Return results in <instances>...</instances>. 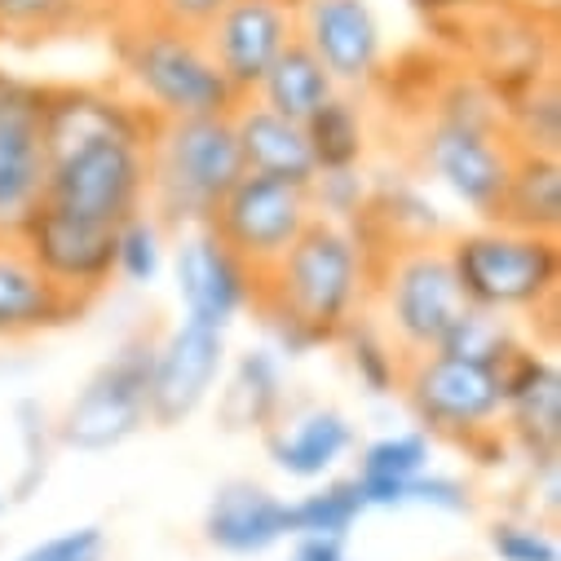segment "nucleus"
Returning <instances> with one entry per match:
<instances>
[{"label": "nucleus", "instance_id": "obj_1", "mask_svg": "<svg viewBox=\"0 0 561 561\" xmlns=\"http://www.w3.org/2000/svg\"><path fill=\"white\" fill-rule=\"evenodd\" d=\"M371 256L350 226L310 221L306 234L284 252L270 274H261L256 306L297 323L314 345H332L371 306Z\"/></svg>", "mask_w": 561, "mask_h": 561}, {"label": "nucleus", "instance_id": "obj_2", "mask_svg": "<svg viewBox=\"0 0 561 561\" xmlns=\"http://www.w3.org/2000/svg\"><path fill=\"white\" fill-rule=\"evenodd\" d=\"M115 89L133 98L156 124L160 119H191V115H230L239 93L217 71L199 32L160 23L133 10L115 32Z\"/></svg>", "mask_w": 561, "mask_h": 561}, {"label": "nucleus", "instance_id": "obj_3", "mask_svg": "<svg viewBox=\"0 0 561 561\" xmlns=\"http://www.w3.org/2000/svg\"><path fill=\"white\" fill-rule=\"evenodd\" d=\"M243 173L230 115L160 119L147 142V213L173 234L208 226Z\"/></svg>", "mask_w": 561, "mask_h": 561}, {"label": "nucleus", "instance_id": "obj_4", "mask_svg": "<svg viewBox=\"0 0 561 561\" xmlns=\"http://www.w3.org/2000/svg\"><path fill=\"white\" fill-rule=\"evenodd\" d=\"M447 256L469 306L495 314H543L561 293V243L552 234L508 230L500 221H478L451 230Z\"/></svg>", "mask_w": 561, "mask_h": 561}, {"label": "nucleus", "instance_id": "obj_5", "mask_svg": "<svg viewBox=\"0 0 561 561\" xmlns=\"http://www.w3.org/2000/svg\"><path fill=\"white\" fill-rule=\"evenodd\" d=\"M371 306L376 323L402 350V358L434 354L443 332L469 306L456 284L447 243H398L385 252L371 274Z\"/></svg>", "mask_w": 561, "mask_h": 561}, {"label": "nucleus", "instance_id": "obj_6", "mask_svg": "<svg viewBox=\"0 0 561 561\" xmlns=\"http://www.w3.org/2000/svg\"><path fill=\"white\" fill-rule=\"evenodd\" d=\"M411 160L420 178L443 186L478 221H495L517 151L504 137V128L465 124V119L425 111V119L415 128V142H411Z\"/></svg>", "mask_w": 561, "mask_h": 561}, {"label": "nucleus", "instance_id": "obj_7", "mask_svg": "<svg viewBox=\"0 0 561 561\" xmlns=\"http://www.w3.org/2000/svg\"><path fill=\"white\" fill-rule=\"evenodd\" d=\"M45 204L119 226L147 208V142L142 137H89V142L49 151Z\"/></svg>", "mask_w": 561, "mask_h": 561}, {"label": "nucleus", "instance_id": "obj_8", "mask_svg": "<svg viewBox=\"0 0 561 561\" xmlns=\"http://www.w3.org/2000/svg\"><path fill=\"white\" fill-rule=\"evenodd\" d=\"M151 363H156L151 336L124 341L67 402L58 420L62 447L102 456L142 434V425H151Z\"/></svg>", "mask_w": 561, "mask_h": 561}, {"label": "nucleus", "instance_id": "obj_9", "mask_svg": "<svg viewBox=\"0 0 561 561\" xmlns=\"http://www.w3.org/2000/svg\"><path fill=\"white\" fill-rule=\"evenodd\" d=\"M411 415L430 438L473 447L500 430V371L460 363L451 354H415L402 367V389Z\"/></svg>", "mask_w": 561, "mask_h": 561}, {"label": "nucleus", "instance_id": "obj_10", "mask_svg": "<svg viewBox=\"0 0 561 561\" xmlns=\"http://www.w3.org/2000/svg\"><path fill=\"white\" fill-rule=\"evenodd\" d=\"M314 221L310 208V191L278 182V178H261V173H243L226 199L213 208L208 230L256 274H270L284 252L306 234V226Z\"/></svg>", "mask_w": 561, "mask_h": 561}, {"label": "nucleus", "instance_id": "obj_11", "mask_svg": "<svg viewBox=\"0 0 561 561\" xmlns=\"http://www.w3.org/2000/svg\"><path fill=\"white\" fill-rule=\"evenodd\" d=\"M19 243L49 284L84 310L115 284V226L41 204L19 230Z\"/></svg>", "mask_w": 561, "mask_h": 561}, {"label": "nucleus", "instance_id": "obj_12", "mask_svg": "<svg viewBox=\"0 0 561 561\" xmlns=\"http://www.w3.org/2000/svg\"><path fill=\"white\" fill-rule=\"evenodd\" d=\"M45 84L0 71V239H19L45 204Z\"/></svg>", "mask_w": 561, "mask_h": 561}, {"label": "nucleus", "instance_id": "obj_13", "mask_svg": "<svg viewBox=\"0 0 561 561\" xmlns=\"http://www.w3.org/2000/svg\"><path fill=\"white\" fill-rule=\"evenodd\" d=\"M297 41L345 93H367L389 76L385 27L371 0H297Z\"/></svg>", "mask_w": 561, "mask_h": 561}, {"label": "nucleus", "instance_id": "obj_14", "mask_svg": "<svg viewBox=\"0 0 561 561\" xmlns=\"http://www.w3.org/2000/svg\"><path fill=\"white\" fill-rule=\"evenodd\" d=\"M169 265H173L182 319H195V323L217 328V332H230L256 306L261 274L248 270L208 226L178 230Z\"/></svg>", "mask_w": 561, "mask_h": 561}, {"label": "nucleus", "instance_id": "obj_15", "mask_svg": "<svg viewBox=\"0 0 561 561\" xmlns=\"http://www.w3.org/2000/svg\"><path fill=\"white\" fill-rule=\"evenodd\" d=\"M500 434L530 469L561 465V367L535 345L500 367Z\"/></svg>", "mask_w": 561, "mask_h": 561}, {"label": "nucleus", "instance_id": "obj_16", "mask_svg": "<svg viewBox=\"0 0 561 561\" xmlns=\"http://www.w3.org/2000/svg\"><path fill=\"white\" fill-rule=\"evenodd\" d=\"M456 23L473 36L469 71L500 102L539 84L543 76H552V32H543L535 23V14L504 10V5H495V0H482L473 14H465Z\"/></svg>", "mask_w": 561, "mask_h": 561}, {"label": "nucleus", "instance_id": "obj_17", "mask_svg": "<svg viewBox=\"0 0 561 561\" xmlns=\"http://www.w3.org/2000/svg\"><path fill=\"white\" fill-rule=\"evenodd\" d=\"M226 84L243 98L256 93L270 62L297 41L293 0H226L221 14L199 32Z\"/></svg>", "mask_w": 561, "mask_h": 561}, {"label": "nucleus", "instance_id": "obj_18", "mask_svg": "<svg viewBox=\"0 0 561 561\" xmlns=\"http://www.w3.org/2000/svg\"><path fill=\"white\" fill-rule=\"evenodd\" d=\"M226 332L182 319L164 341H156L151 363V425L173 430L213 398L226 371Z\"/></svg>", "mask_w": 561, "mask_h": 561}, {"label": "nucleus", "instance_id": "obj_19", "mask_svg": "<svg viewBox=\"0 0 561 561\" xmlns=\"http://www.w3.org/2000/svg\"><path fill=\"white\" fill-rule=\"evenodd\" d=\"M151 128L156 119L115 84H45V156L89 142V137H142L151 142Z\"/></svg>", "mask_w": 561, "mask_h": 561}, {"label": "nucleus", "instance_id": "obj_20", "mask_svg": "<svg viewBox=\"0 0 561 561\" xmlns=\"http://www.w3.org/2000/svg\"><path fill=\"white\" fill-rule=\"evenodd\" d=\"M84 306L67 301L32 265L19 239H0V345L32 341L76 323Z\"/></svg>", "mask_w": 561, "mask_h": 561}, {"label": "nucleus", "instance_id": "obj_21", "mask_svg": "<svg viewBox=\"0 0 561 561\" xmlns=\"http://www.w3.org/2000/svg\"><path fill=\"white\" fill-rule=\"evenodd\" d=\"M265 447L278 473L297 482H323L358 447V430L336 407H306L288 420H274L265 430Z\"/></svg>", "mask_w": 561, "mask_h": 561}, {"label": "nucleus", "instance_id": "obj_22", "mask_svg": "<svg viewBox=\"0 0 561 561\" xmlns=\"http://www.w3.org/2000/svg\"><path fill=\"white\" fill-rule=\"evenodd\" d=\"M204 539L226 557H261L288 539V500L261 482H226L208 500Z\"/></svg>", "mask_w": 561, "mask_h": 561}, {"label": "nucleus", "instance_id": "obj_23", "mask_svg": "<svg viewBox=\"0 0 561 561\" xmlns=\"http://www.w3.org/2000/svg\"><path fill=\"white\" fill-rule=\"evenodd\" d=\"M230 124H234V142H239V156H243L248 173L278 178V182H293V186L314 182L319 169H314V156H310V142H306V128L297 119L270 111L256 98H243L230 111Z\"/></svg>", "mask_w": 561, "mask_h": 561}, {"label": "nucleus", "instance_id": "obj_24", "mask_svg": "<svg viewBox=\"0 0 561 561\" xmlns=\"http://www.w3.org/2000/svg\"><path fill=\"white\" fill-rule=\"evenodd\" d=\"M434 469V438L425 430H402L358 447L354 482L367 508H402V486Z\"/></svg>", "mask_w": 561, "mask_h": 561}, {"label": "nucleus", "instance_id": "obj_25", "mask_svg": "<svg viewBox=\"0 0 561 561\" xmlns=\"http://www.w3.org/2000/svg\"><path fill=\"white\" fill-rule=\"evenodd\" d=\"M495 221L508 226V230L557 239V230H561V156L517 151Z\"/></svg>", "mask_w": 561, "mask_h": 561}, {"label": "nucleus", "instance_id": "obj_26", "mask_svg": "<svg viewBox=\"0 0 561 561\" xmlns=\"http://www.w3.org/2000/svg\"><path fill=\"white\" fill-rule=\"evenodd\" d=\"M367 221L398 248V243H438L451 234L443 208L430 199L420 178H371V208Z\"/></svg>", "mask_w": 561, "mask_h": 561}, {"label": "nucleus", "instance_id": "obj_27", "mask_svg": "<svg viewBox=\"0 0 561 561\" xmlns=\"http://www.w3.org/2000/svg\"><path fill=\"white\" fill-rule=\"evenodd\" d=\"M301 128H306V142H310V156H314L319 173L363 169L367 164L371 128H367V111H363L358 93L336 89Z\"/></svg>", "mask_w": 561, "mask_h": 561}, {"label": "nucleus", "instance_id": "obj_28", "mask_svg": "<svg viewBox=\"0 0 561 561\" xmlns=\"http://www.w3.org/2000/svg\"><path fill=\"white\" fill-rule=\"evenodd\" d=\"M332 93H336V80L323 71V62L306 49V41H293L284 54L270 62V71L261 76V84H256L252 98L265 102L278 115L306 124Z\"/></svg>", "mask_w": 561, "mask_h": 561}, {"label": "nucleus", "instance_id": "obj_29", "mask_svg": "<svg viewBox=\"0 0 561 561\" xmlns=\"http://www.w3.org/2000/svg\"><path fill=\"white\" fill-rule=\"evenodd\" d=\"M226 415L239 430H270L284 415V358L270 345L239 354L226 389Z\"/></svg>", "mask_w": 561, "mask_h": 561}, {"label": "nucleus", "instance_id": "obj_30", "mask_svg": "<svg viewBox=\"0 0 561 561\" xmlns=\"http://www.w3.org/2000/svg\"><path fill=\"white\" fill-rule=\"evenodd\" d=\"M500 124L513 151L526 156H561V89L557 76H543L539 84L513 93L500 102Z\"/></svg>", "mask_w": 561, "mask_h": 561}, {"label": "nucleus", "instance_id": "obj_31", "mask_svg": "<svg viewBox=\"0 0 561 561\" xmlns=\"http://www.w3.org/2000/svg\"><path fill=\"white\" fill-rule=\"evenodd\" d=\"M102 0H0V41L45 45L98 19Z\"/></svg>", "mask_w": 561, "mask_h": 561}, {"label": "nucleus", "instance_id": "obj_32", "mask_svg": "<svg viewBox=\"0 0 561 561\" xmlns=\"http://www.w3.org/2000/svg\"><path fill=\"white\" fill-rule=\"evenodd\" d=\"M522 345H526V341L517 336V328H513L508 314L465 306V310L456 314V323L443 332L438 354H451V358H460V363H478V367L500 371Z\"/></svg>", "mask_w": 561, "mask_h": 561}, {"label": "nucleus", "instance_id": "obj_33", "mask_svg": "<svg viewBox=\"0 0 561 561\" xmlns=\"http://www.w3.org/2000/svg\"><path fill=\"white\" fill-rule=\"evenodd\" d=\"M336 341L345 345V363H350L354 380H358L371 398H393V393L402 389V367H407V358H402V350L385 336V328H380L371 314H358Z\"/></svg>", "mask_w": 561, "mask_h": 561}, {"label": "nucleus", "instance_id": "obj_34", "mask_svg": "<svg viewBox=\"0 0 561 561\" xmlns=\"http://www.w3.org/2000/svg\"><path fill=\"white\" fill-rule=\"evenodd\" d=\"M367 513L363 491L354 478H323L314 491L288 504V539L293 535H336L350 539L358 517Z\"/></svg>", "mask_w": 561, "mask_h": 561}, {"label": "nucleus", "instance_id": "obj_35", "mask_svg": "<svg viewBox=\"0 0 561 561\" xmlns=\"http://www.w3.org/2000/svg\"><path fill=\"white\" fill-rule=\"evenodd\" d=\"M169 265V230L142 208L115 226V278L128 288H156Z\"/></svg>", "mask_w": 561, "mask_h": 561}, {"label": "nucleus", "instance_id": "obj_36", "mask_svg": "<svg viewBox=\"0 0 561 561\" xmlns=\"http://www.w3.org/2000/svg\"><path fill=\"white\" fill-rule=\"evenodd\" d=\"M310 191V208L319 221H336V226H354L367 217L371 208V173L363 169H336V173H314Z\"/></svg>", "mask_w": 561, "mask_h": 561}, {"label": "nucleus", "instance_id": "obj_37", "mask_svg": "<svg viewBox=\"0 0 561 561\" xmlns=\"http://www.w3.org/2000/svg\"><path fill=\"white\" fill-rule=\"evenodd\" d=\"M495 561H561V543L539 517H500L486 535Z\"/></svg>", "mask_w": 561, "mask_h": 561}, {"label": "nucleus", "instance_id": "obj_38", "mask_svg": "<svg viewBox=\"0 0 561 561\" xmlns=\"http://www.w3.org/2000/svg\"><path fill=\"white\" fill-rule=\"evenodd\" d=\"M415 504V508H434V513H473V486L451 478V473H434L425 469L420 478H411L402 486V508Z\"/></svg>", "mask_w": 561, "mask_h": 561}, {"label": "nucleus", "instance_id": "obj_39", "mask_svg": "<svg viewBox=\"0 0 561 561\" xmlns=\"http://www.w3.org/2000/svg\"><path fill=\"white\" fill-rule=\"evenodd\" d=\"M98 557H106V530L102 526H71L62 535L32 543L14 561H98Z\"/></svg>", "mask_w": 561, "mask_h": 561}, {"label": "nucleus", "instance_id": "obj_40", "mask_svg": "<svg viewBox=\"0 0 561 561\" xmlns=\"http://www.w3.org/2000/svg\"><path fill=\"white\" fill-rule=\"evenodd\" d=\"M226 0H142V14L160 19V23H173V27H186V32H204L217 14H221Z\"/></svg>", "mask_w": 561, "mask_h": 561}, {"label": "nucleus", "instance_id": "obj_41", "mask_svg": "<svg viewBox=\"0 0 561 561\" xmlns=\"http://www.w3.org/2000/svg\"><path fill=\"white\" fill-rule=\"evenodd\" d=\"M288 561H350V548L336 535H293Z\"/></svg>", "mask_w": 561, "mask_h": 561}, {"label": "nucleus", "instance_id": "obj_42", "mask_svg": "<svg viewBox=\"0 0 561 561\" xmlns=\"http://www.w3.org/2000/svg\"><path fill=\"white\" fill-rule=\"evenodd\" d=\"M407 5H411L415 14H425L430 23H456V19L473 14L482 0H407Z\"/></svg>", "mask_w": 561, "mask_h": 561}, {"label": "nucleus", "instance_id": "obj_43", "mask_svg": "<svg viewBox=\"0 0 561 561\" xmlns=\"http://www.w3.org/2000/svg\"><path fill=\"white\" fill-rule=\"evenodd\" d=\"M0 513H5V495H0Z\"/></svg>", "mask_w": 561, "mask_h": 561}, {"label": "nucleus", "instance_id": "obj_44", "mask_svg": "<svg viewBox=\"0 0 561 561\" xmlns=\"http://www.w3.org/2000/svg\"><path fill=\"white\" fill-rule=\"evenodd\" d=\"M98 561H106V557H98Z\"/></svg>", "mask_w": 561, "mask_h": 561}, {"label": "nucleus", "instance_id": "obj_45", "mask_svg": "<svg viewBox=\"0 0 561 561\" xmlns=\"http://www.w3.org/2000/svg\"><path fill=\"white\" fill-rule=\"evenodd\" d=\"M293 5H297V0H293Z\"/></svg>", "mask_w": 561, "mask_h": 561}]
</instances>
